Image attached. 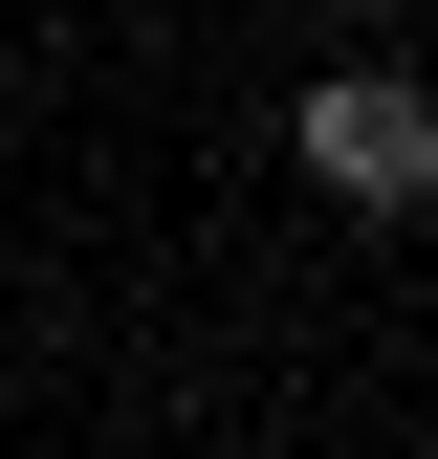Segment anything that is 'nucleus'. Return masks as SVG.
Here are the masks:
<instances>
[{"instance_id": "obj_1", "label": "nucleus", "mask_w": 438, "mask_h": 459, "mask_svg": "<svg viewBox=\"0 0 438 459\" xmlns=\"http://www.w3.org/2000/svg\"><path fill=\"white\" fill-rule=\"evenodd\" d=\"M285 153H307V197H351V219H438V88L416 66H307Z\"/></svg>"}, {"instance_id": "obj_2", "label": "nucleus", "mask_w": 438, "mask_h": 459, "mask_svg": "<svg viewBox=\"0 0 438 459\" xmlns=\"http://www.w3.org/2000/svg\"><path fill=\"white\" fill-rule=\"evenodd\" d=\"M351 22H395V0H351Z\"/></svg>"}]
</instances>
